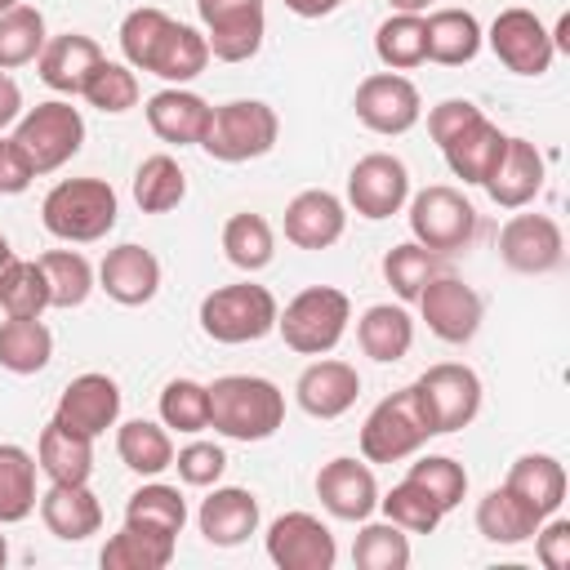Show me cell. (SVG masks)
Instances as JSON below:
<instances>
[{
	"label": "cell",
	"mask_w": 570,
	"mask_h": 570,
	"mask_svg": "<svg viewBox=\"0 0 570 570\" xmlns=\"http://www.w3.org/2000/svg\"><path fill=\"white\" fill-rule=\"evenodd\" d=\"M120 53L134 71H151L169 85H187L205 71L209 62V45L196 27L174 22L165 9H129L120 22Z\"/></svg>",
	"instance_id": "6da1fadb"
},
{
	"label": "cell",
	"mask_w": 570,
	"mask_h": 570,
	"mask_svg": "<svg viewBox=\"0 0 570 570\" xmlns=\"http://www.w3.org/2000/svg\"><path fill=\"white\" fill-rule=\"evenodd\" d=\"M379 508H383V517L392 521V525H401L405 534H432L436 525H441V508L428 499V490L423 485H414L410 476L401 481V485H392L383 499H379Z\"/></svg>",
	"instance_id": "681fc988"
},
{
	"label": "cell",
	"mask_w": 570,
	"mask_h": 570,
	"mask_svg": "<svg viewBox=\"0 0 570 570\" xmlns=\"http://www.w3.org/2000/svg\"><path fill=\"white\" fill-rule=\"evenodd\" d=\"M98 285L120 307H142L160 289V258L151 249L134 245V240L129 245H116V249H107V258L98 267Z\"/></svg>",
	"instance_id": "7402d4cb"
},
{
	"label": "cell",
	"mask_w": 570,
	"mask_h": 570,
	"mask_svg": "<svg viewBox=\"0 0 570 570\" xmlns=\"http://www.w3.org/2000/svg\"><path fill=\"white\" fill-rule=\"evenodd\" d=\"M196 13L205 22L209 58L249 62L263 49V31H267L263 0H196Z\"/></svg>",
	"instance_id": "30bf717a"
},
{
	"label": "cell",
	"mask_w": 570,
	"mask_h": 570,
	"mask_svg": "<svg viewBox=\"0 0 570 570\" xmlns=\"http://www.w3.org/2000/svg\"><path fill=\"white\" fill-rule=\"evenodd\" d=\"M481 187H485L490 200L503 205V209L530 205V200L543 191V156H539V147H534L530 138H508L503 151H499V160H494V169L485 174Z\"/></svg>",
	"instance_id": "ffe728a7"
},
{
	"label": "cell",
	"mask_w": 570,
	"mask_h": 570,
	"mask_svg": "<svg viewBox=\"0 0 570 570\" xmlns=\"http://www.w3.org/2000/svg\"><path fill=\"white\" fill-rule=\"evenodd\" d=\"M476 116H481L476 102H468V98H445V102H436V107L428 111V134H432L436 147H445V142H450L454 134H463Z\"/></svg>",
	"instance_id": "f5cc1de1"
},
{
	"label": "cell",
	"mask_w": 570,
	"mask_h": 570,
	"mask_svg": "<svg viewBox=\"0 0 570 570\" xmlns=\"http://www.w3.org/2000/svg\"><path fill=\"white\" fill-rule=\"evenodd\" d=\"M276 298L267 285H254V281H240V285H218L200 298V330L214 338V343H258L276 330Z\"/></svg>",
	"instance_id": "8992f818"
},
{
	"label": "cell",
	"mask_w": 570,
	"mask_h": 570,
	"mask_svg": "<svg viewBox=\"0 0 570 570\" xmlns=\"http://www.w3.org/2000/svg\"><path fill=\"white\" fill-rule=\"evenodd\" d=\"M374 53H379V62L387 71H410V67L428 62V27H423V13H392L387 22H379Z\"/></svg>",
	"instance_id": "74e56055"
},
{
	"label": "cell",
	"mask_w": 570,
	"mask_h": 570,
	"mask_svg": "<svg viewBox=\"0 0 570 570\" xmlns=\"http://www.w3.org/2000/svg\"><path fill=\"white\" fill-rule=\"evenodd\" d=\"M116 454L129 472L138 476H160L165 468H174V441L160 423H147V419H129L120 423L116 432Z\"/></svg>",
	"instance_id": "8d00e7d4"
},
{
	"label": "cell",
	"mask_w": 570,
	"mask_h": 570,
	"mask_svg": "<svg viewBox=\"0 0 570 570\" xmlns=\"http://www.w3.org/2000/svg\"><path fill=\"white\" fill-rule=\"evenodd\" d=\"M36 454L13 441H0V525H18L36 512Z\"/></svg>",
	"instance_id": "e575fe53"
},
{
	"label": "cell",
	"mask_w": 570,
	"mask_h": 570,
	"mask_svg": "<svg viewBox=\"0 0 570 570\" xmlns=\"http://www.w3.org/2000/svg\"><path fill=\"white\" fill-rule=\"evenodd\" d=\"M13 263H18V254L9 249V240H4V232H0V285H4V276H9Z\"/></svg>",
	"instance_id": "680465c9"
},
{
	"label": "cell",
	"mask_w": 570,
	"mask_h": 570,
	"mask_svg": "<svg viewBox=\"0 0 570 570\" xmlns=\"http://www.w3.org/2000/svg\"><path fill=\"white\" fill-rule=\"evenodd\" d=\"M209 116H214V107L200 94L183 89V85H169V89L147 98V125L160 142H178V147L196 142L200 147V138L209 129Z\"/></svg>",
	"instance_id": "d4e9b609"
},
{
	"label": "cell",
	"mask_w": 570,
	"mask_h": 570,
	"mask_svg": "<svg viewBox=\"0 0 570 570\" xmlns=\"http://www.w3.org/2000/svg\"><path fill=\"white\" fill-rule=\"evenodd\" d=\"M58 423H67L71 432H85V436H102L107 428H116L120 419V387L116 379L89 370L80 379H71L58 396V410H53Z\"/></svg>",
	"instance_id": "ac0fdd59"
},
{
	"label": "cell",
	"mask_w": 570,
	"mask_h": 570,
	"mask_svg": "<svg viewBox=\"0 0 570 570\" xmlns=\"http://www.w3.org/2000/svg\"><path fill=\"white\" fill-rule=\"evenodd\" d=\"M499 258L521 276H543L561 267L566 236L548 214H512L499 232Z\"/></svg>",
	"instance_id": "9a60e30c"
},
{
	"label": "cell",
	"mask_w": 570,
	"mask_h": 570,
	"mask_svg": "<svg viewBox=\"0 0 570 570\" xmlns=\"http://www.w3.org/2000/svg\"><path fill=\"white\" fill-rule=\"evenodd\" d=\"M22 116V89L9 71H0V129H9Z\"/></svg>",
	"instance_id": "9f6ffc18"
},
{
	"label": "cell",
	"mask_w": 570,
	"mask_h": 570,
	"mask_svg": "<svg viewBox=\"0 0 570 570\" xmlns=\"http://www.w3.org/2000/svg\"><path fill=\"white\" fill-rule=\"evenodd\" d=\"M414 303H419L428 330H432L441 343H468V338L481 330V316H485L481 294H476L472 285H463L459 276H445V272H436V276L423 285V294H419Z\"/></svg>",
	"instance_id": "2e32d148"
},
{
	"label": "cell",
	"mask_w": 570,
	"mask_h": 570,
	"mask_svg": "<svg viewBox=\"0 0 570 570\" xmlns=\"http://www.w3.org/2000/svg\"><path fill=\"white\" fill-rule=\"evenodd\" d=\"M116 214H120V200L107 178H62L40 200L45 232H53L58 240H71V245L102 240L116 227Z\"/></svg>",
	"instance_id": "3957f363"
},
{
	"label": "cell",
	"mask_w": 570,
	"mask_h": 570,
	"mask_svg": "<svg viewBox=\"0 0 570 570\" xmlns=\"http://www.w3.org/2000/svg\"><path fill=\"white\" fill-rule=\"evenodd\" d=\"M294 396L303 405V414L312 419H338L356 405L361 396V374L347 365V361H312L298 383H294Z\"/></svg>",
	"instance_id": "603a6c76"
},
{
	"label": "cell",
	"mask_w": 570,
	"mask_h": 570,
	"mask_svg": "<svg viewBox=\"0 0 570 570\" xmlns=\"http://www.w3.org/2000/svg\"><path fill=\"white\" fill-rule=\"evenodd\" d=\"M405 476H410L414 485H423L428 499H432L441 512H454V508L463 503V494H468V472H463V463H454L450 454H423L419 463H410Z\"/></svg>",
	"instance_id": "c3c4849f"
},
{
	"label": "cell",
	"mask_w": 570,
	"mask_h": 570,
	"mask_svg": "<svg viewBox=\"0 0 570 570\" xmlns=\"http://www.w3.org/2000/svg\"><path fill=\"white\" fill-rule=\"evenodd\" d=\"M187 196V174L169 151H156L134 174V200L142 214H169Z\"/></svg>",
	"instance_id": "f35d334b"
},
{
	"label": "cell",
	"mask_w": 570,
	"mask_h": 570,
	"mask_svg": "<svg viewBox=\"0 0 570 570\" xmlns=\"http://www.w3.org/2000/svg\"><path fill=\"white\" fill-rule=\"evenodd\" d=\"M356 343L370 361H401L410 347H414V321L405 307H392V303H374L365 307V316L356 321Z\"/></svg>",
	"instance_id": "f546056e"
},
{
	"label": "cell",
	"mask_w": 570,
	"mask_h": 570,
	"mask_svg": "<svg viewBox=\"0 0 570 570\" xmlns=\"http://www.w3.org/2000/svg\"><path fill=\"white\" fill-rule=\"evenodd\" d=\"M352 107H356V120H361L365 129L387 134V138L414 129L419 116H423L419 89H414V80H405L401 71H374V76H365V80L356 85Z\"/></svg>",
	"instance_id": "7c38bea8"
},
{
	"label": "cell",
	"mask_w": 570,
	"mask_h": 570,
	"mask_svg": "<svg viewBox=\"0 0 570 570\" xmlns=\"http://www.w3.org/2000/svg\"><path fill=\"white\" fill-rule=\"evenodd\" d=\"M196 525L214 548H236L258 534V499L240 485H214L209 499H200Z\"/></svg>",
	"instance_id": "cb8c5ba5"
},
{
	"label": "cell",
	"mask_w": 570,
	"mask_h": 570,
	"mask_svg": "<svg viewBox=\"0 0 570 570\" xmlns=\"http://www.w3.org/2000/svg\"><path fill=\"white\" fill-rule=\"evenodd\" d=\"M160 423L174 432H205L209 428V387L196 379H169L160 392Z\"/></svg>",
	"instance_id": "7dc6e473"
},
{
	"label": "cell",
	"mask_w": 570,
	"mask_h": 570,
	"mask_svg": "<svg viewBox=\"0 0 570 570\" xmlns=\"http://www.w3.org/2000/svg\"><path fill=\"white\" fill-rule=\"evenodd\" d=\"M428 436H436V428L428 419V405H423L419 387L410 383V387L383 396L370 410V419L361 428V454L370 463H401V459L419 454V445Z\"/></svg>",
	"instance_id": "5b68a950"
},
{
	"label": "cell",
	"mask_w": 570,
	"mask_h": 570,
	"mask_svg": "<svg viewBox=\"0 0 570 570\" xmlns=\"http://www.w3.org/2000/svg\"><path fill=\"white\" fill-rule=\"evenodd\" d=\"M102 62V49L94 36H80V31H67V36H53L45 40L40 58H36V71L40 80L53 89V94H80L89 71Z\"/></svg>",
	"instance_id": "4316f807"
},
{
	"label": "cell",
	"mask_w": 570,
	"mask_h": 570,
	"mask_svg": "<svg viewBox=\"0 0 570 570\" xmlns=\"http://www.w3.org/2000/svg\"><path fill=\"white\" fill-rule=\"evenodd\" d=\"M285 423V392L263 374H223L209 383V428L232 441H267Z\"/></svg>",
	"instance_id": "7a4b0ae2"
},
{
	"label": "cell",
	"mask_w": 570,
	"mask_h": 570,
	"mask_svg": "<svg viewBox=\"0 0 570 570\" xmlns=\"http://www.w3.org/2000/svg\"><path fill=\"white\" fill-rule=\"evenodd\" d=\"M347 227V209L334 191L307 187L285 205V240L298 249H330Z\"/></svg>",
	"instance_id": "44dd1931"
},
{
	"label": "cell",
	"mask_w": 570,
	"mask_h": 570,
	"mask_svg": "<svg viewBox=\"0 0 570 570\" xmlns=\"http://www.w3.org/2000/svg\"><path fill=\"white\" fill-rule=\"evenodd\" d=\"M347 200L370 223L401 214V205L410 200V169H405V160H396L387 151L361 156L352 165V174H347Z\"/></svg>",
	"instance_id": "5bb4252c"
},
{
	"label": "cell",
	"mask_w": 570,
	"mask_h": 570,
	"mask_svg": "<svg viewBox=\"0 0 570 570\" xmlns=\"http://www.w3.org/2000/svg\"><path fill=\"white\" fill-rule=\"evenodd\" d=\"M125 525L134 530H151V534H165V539H178L183 525H187V503L174 485L165 481H151V485H138L125 503Z\"/></svg>",
	"instance_id": "d590c367"
},
{
	"label": "cell",
	"mask_w": 570,
	"mask_h": 570,
	"mask_svg": "<svg viewBox=\"0 0 570 570\" xmlns=\"http://www.w3.org/2000/svg\"><path fill=\"white\" fill-rule=\"evenodd\" d=\"M0 307H4V316H45V307H49V281H45L40 258L36 263L18 258L9 267V276L0 285Z\"/></svg>",
	"instance_id": "f907efd6"
},
{
	"label": "cell",
	"mask_w": 570,
	"mask_h": 570,
	"mask_svg": "<svg viewBox=\"0 0 570 570\" xmlns=\"http://www.w3.org/2000/svg\"><path fill=\"white\" fill-rule=\"evenodd\" d=\"M428 27V58L441 67H463L481 53V22L468 9H436L432 18H423Z\"/></svg>",
	"instance_id": "4dcf8cb0"
},
{
	"label": "cell",
	"mask_w": 570,
	"mask_h": 570,
	"mask_svg": "<svg viewBox=\"0 0 570 570\" xmlns=\"http://www.w3.org/2000/svg\"><path fill=\"white\" fill-rule=\"evenodd\" d=\"M503 142H508V134L494 125V120H485V116H476L463 134H454L441 151H445V165H450V174L454 178H463V183H485V174L494 169V160H499V151H503Z\"/></svg>",
	"instance_id": "f1b7e54d"
},
{
	"label": "cell",
	"mask_w": 570,
	"mask_h": 570,
	"mask_svg": "<svg viewBox=\"0 0 570 570\" xmlns=\"http://www.w3.org/2000/svg\"><path fill=\"white\" fill-rule=\"evenodd\" d=\"M352 561L361 570H405L410 566V539H405L401 525L365 517V525H361V534L352 543Z\"/></svg>",
	"instance_id": "f6af8a7d"
},
{
	"label": "cell",
	"mask_w": 570,
	"mask_h": 570,
	"mask_svg": "<svg viewBox=\"0 0 570 570\" xmlns=\"http://www.w3.org/2000/svg\"><path fill=\"white\" fill-rule=\"evenodd\" d=\"M31 178H36V169H31L27 151H22L13 138L0 134V196H18V191H27Z\"/></svg>",
	"instance_id": "11a10c76"
},
{
	"label": "cell",
	"mask_w": 570,
	"mask_h": 570,
	"mask_svg": "<svg viewBox=\"0 0 570 570\" xmlns=\"http://www.w3.org/2000/svg\"><path fill=\"white\" fill-rule=\"evenodd\" d=\"M490 49H494V58L508 67V71H517V76H543L548 67H552V36H548V27L530 13V9H503L494 22H490Z\"/></svg>",
	"instance_id": "e0dca14e"
},
{
	"label": "cell",
	"mask_w": 570,
	"mask_h": 570,
	"mask_svg": "<svg viewBox=\"0 0 570 570\" xmlns=\"http://www.w3.org/2000/svg\"><path fill=\"white\" fill-rule=\"evenodd\" d=\"M387 4H392L396 13H423V9L432 4V0H387Z\"/></svg>",
	"instance_id": "91938a15"
},
{
	"label": "cell",
	"mask_w": 570,
	"mask_h": 570,
	"mask_svg": "<svg viewBox=\"0 0 570 570\" xmlns=\"http://www.w3.org/2000/svg\"><path fill=\"white\" fill-rule=\"evenodd\" d=\"M410 232L423 249L454 254L476 236V209L463 200V191L436 183V187H423L410 200Z\"/></svg>",
	"instance_id": "9c48e42d"
},
{
	"label": "cell",
	"mask_w": 570,
	"mask_h": 570,
	"mask_svg": "<svg viewBox=\"0 0 570 570\" xmlns=\"http://www.w3.org/2000/svg\"><path fill=\"white\" fill-rule=\"evenodd\" d=\"M539 512L517 494V490H508V485H499V490H490L481 503H476V530L490 539V543H525L534 530H539Z\"/></svg>",
	"instance_id": "1f68e13d"
},
{
	"label": "cell",
	"mask_w": 570,
	"mask_h": 570,
	"mask_svg": "<svg viewBox=\"0 0 570 570\" xmlns=\"http://www.w3.org/2000/svg\"><path fill=\"white\" fill-rule=\"evenodd\" d=\"M343 0H285V9L289 13H298V18H325V13H334Z\"/></svg>",
	"instance_id": "6f0895ef"
},
{
	"label": "cell",
	"mask_w": 570,
	"mask_h": 570,
	"mask_svg": "<svg viewBox=\"0 0 570 570\" xmlns=\"http://www.w3.org/2000/svg\"><path fill=\"white\" fill-rule=\"evenodd\" d=\"M45 281H49V307H80L94 289V267L76 249H49L40 258Z\"/></svg>",
	"instance_id": "ee69618b"
},
{
	"label": "cell",
	"mask_w": 570,
	"mask_h": 570,
	"mask_svg": "<svg viewBox=\"0 0 570 570\" xmlns=\"http://www.w3.org/2000/svg\"><path fill=\"white\" fill-rule=\"evenodd\" d=\"M347 321H352V298L334 285H307L285 303V312H276V330L285 347H294L298 356L334 352L338 338L347 334Z\"/></svg>",
	"instance_id": "277c9868"
},
{
	"label": "cell",
	"mask_w": 570,
	"mask_h": 570,
	"mask_svg": "<svg viewBox=\"0 0 570 570\" xmlns=\"http://www.w3.org/2000/svg\"><path fill=\"white\" fill-rule=\"evenodd\" d=\"M436 272H441L436 254H432V249H423L419 240L392 245V249L383 254V281L396 289V298H401V303H414V298L423 294V285H428Z\"/></svg>",
	"instance_id": "7bdbcfd3"
},
{
	"label": "cell",
	"mask_w": 570,
	"mask_h": 570,
	"mask_svg": "<svg viewBox=\"0 0 570 570\" xmlns=\"http://www.w3.org/2000/svg\"><path fill=\"white\" fill-rule=\"evenodd\" d=\"M45 13L36 4H13L0 13V71L27 67L45 49Z\"/></svg>",
	"instance_id": "b9f144b4"
},
{
	"label": "cell",
	"mask_w": 570,
	"mask_h": 570,
	"mask_svg": "<svg viewBox=\"0 0 570 570\" xmlns=\"http://www.w3.org/2000/svg\"><path fill=\"white\" fill-rule=\"evenodd\" d=\"M9 561V543H4V534H0V566Z\"/></svg>",
	"instance_id": "94428289"
},
{
	"label": "cell",
	"mask_w": 570,
	"mask_h": 570,
	"mask_svg": "<svg viewBox=\"0 0 570 570\" xmlns=\"http://www.w3.org/2000/svg\"><path fill=\"white\" fill-rule=\"evenodd\" d=\"M13 4H22V0H0V13H4V9H13Z\"/></svg>",
	"instance_id": "6125c7cd"
},
{
	"label": "cell",
	"mask_w": 570,
	"mask_h": 570,
	"mask_svg": "<svg viewBox=\"0 0 570 570\" xmlns=\"http://www.w3.org/2000/svg\"><path fill=\"white\" fill-rule=\"evenodd\" d=\"M530 539H534V552H539V561L548 570H566L570 566V521L566 517H557V512H552V521L543 517Z\"/></svg>",
	"instance_id": "db71d44e"
},
{
	"label": "cell",
	"mask_w": 570,
	"mask_h": 570,
	"mask_svg": "<svg viewBox=\"0 0 570 570\" xmlns=\"http://www.w3.org/2000/svg\"><path fill=\"white\" fill-rule=\"evenodd\" d=\"M36 508H40L45 530L58 534V539H67V543H80V539L98 534V525H102V503L89 490V481H80V485L49 481V490L40 494Z\"/></svg>",
	"instance_id": "484cf974"
},
{
	"label": "cell",
	"mask_w": 570,
	"mask_h": 570,
	"mask_svg": "<svg viewBox=\"0 0 570 570\" xmlns=\"http://www.w3.org/2000/svg\"><path fill=\"white\" fill-rule=\"evenodd\" d=\"M267 557L281 570H334L338 543L312 512H285L267 525Z\"/></svg>",
	"instance_id": "4fadbf2b"
},
{
	"label": "cell",
	"mask_w": 570,
	"mask_h": 570,
	"mask_svg": "<svg viewBox=\"0 0 570 570\" xmlns=\"http://www.w3.org/2000/svg\"><path fill=\"white\" fill-rule=\"evenodd\" d=\"M36 468L49 481H62V485L89 481V472H94V436L71 432L67 423L49 419L40 428V441H36Z\"/></svg>",
	"instance_id": "83f0119b"
},
{
	"label": "cell",
	"mask_w": 570,
	"mask_h": 570,
	"mask_svg": "<svg viewBox=\"0 0 570 570\" xmlns=\"http://www.w3.org/2000/svg\"><path fill=\"white\" fill-rule=\"evenodd\" d=\"M53 356V334L40 316H9L0 321V365L9 374H40Z\"/></svg>",
	"instance_id": "836d02e7"
},
{
	"label": "cell",
	"mask_w": 570,
	"mask_h": 570,
	"mask_svg": "<svg viewBox=\"0 0 570 570\" xmlns=\"http://www.w3.org/2000/svg\"><path fill=\"white\" fill-rule=\"evenodd\" d=\"M174 543L178 539H165V534L125 525L120 534L107 539V548H102L98 561H102V570H165L174 561Z\"/></svg>",
	"instance_id": "ab89813d"
},
{
	"label": "cell",
	"mask_w": 570,
	"mask_h": 570,
	"mask_svg": "<svg viewBox=\"0 0 570 570\" xmlns=\"http://www.w3.org/2000/svg\"><path fill=\"white\" fill-rule=\"evenodd\" d=\"M174 468L187 485H218V476L227 472V454L214 441H191L174 454Z\"/></svg>",
	"instance_id": "816d5d0a"
},
{
	"label": "cell",
	"mask_w": 570,
	"mask_h": 570,
	"mask_svg": "<svg viewBox=\"0 0 570 570\" xmlns=\"http://www.w3.org/2000/svg\"><path fill=\"white\" fill-rule=\"evenodd\" d=\"M423 405H428V419L441 432H459L468 428L476 414H481V379L476 370L459 365V361H441V365H428L419 379H414Z\"/></svg>",
	"instance_id": "8fae6325"
},
{
	"label": "cell",
	"mask_w": 570,
	"mask_h": 570,
	"mask_svg": "<svg viewBox=\"0 0 570 570\" xmlns=\"http://www.w3.org/2000/svg\"><path fill=\"white\" fill-rule=\"evenodd\" d=\"M80 98H85L89 107L107 111V116H120V111L138 107V76L129 71V62H107V58H102V62L89 71Z\"/></svg>",
	"instance_id": "bcb514c9"
},
{
	"label": "cell",
	"mask_w": 570,
	"mask_h": 570,
	"mask_svg": "<svg viewBox=\"0 0 570 570\" xmlns=\"http://www.w3.org/2000/svg\"><path fill=\"white\" fill-rule=\"evenodd\" d=\"M316 499L330 517L338 521H365L379 508V481L370 472V463L356 459H330L316 472Z\"/></svg>",
	"instance_id": "d6986e66"
},
{
	"label": "cell",
	"mask_w": 570,
	"mask_h": 570,
	"mask_svg": "<svg viewBox=\"0 0 570 570\" xmlns=\"http://www.w3.org/2000/svg\"><path fill=\"white\" fill-rule=\"evenodd\" d=\"M508 490H517L539 517H552L566 503V468L552 454H521L508 468Z\"/></svg>",
	"instance_id": "d6a6232c"
},
{
	"label": "cell",
	"mask_w": 570,
	"mask_h": 570,
	"mask_svg": "<svg viewBox=\"0 0 570 570\" xmlns=\"http://www.w3.org/2000/svg\"><path fill=\"white\" fill-rule=\"evenodd\" d=\"M13 142L27 151L36 174H53V169H62L85 147V116L71 102H62V98L36 102L31 111L18 116Z\"/></svg>",
	"instance_id": "ba28073f"
},
{
	"label": "cell",
	"mask_w": 570,
	"mask_h": 570,
	"mask_svg": "<svg viewBox=\"0 0 570 570\" xmlns=\"http://www.w3.org/2000/svg\"><path fill=\"white\" fill-rule=\"evenodd\" d=\"M276 134H281V120L267 102L258 98H236V102H223L214 107L209 116V129L200 138V147L223 160V165H240V160H258L276 147Z\"/></svg>",
	"instance_id": "52a82bcc"
},
{
	"label": "cell",
	"mask_w": 570,
	"mask_h": 570,
	"mask_svg": "<svg viewBox=\"0 0 570 570\" xmlns=\"http://www.w3.org/2000/svg\"><path fill=\"white\" fill-rule=\"evenodd\" d=\"M223 254L227 263H236L240 272H263L276 254V236L272 223L263 214H232L223 223Z\"/></svg>",
	"instance_id": "60d3db41"
}]
</instances>
